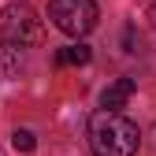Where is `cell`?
Instances as JSON below:
<instances>
[{
  "label": "cell",
  "mask_w": 156,
  "mask_h": 156,
  "mask_svg": "<svg viewBox=\"0 0 156 156\" xmlns=\"http://www.w3.org/2000/svg\"><path fill=\"white\" fill-rule=\"evenodd\" d=\"M138 145H141V130L123 112H93L89 115V149H93V156H134Z\"/></svg>",
  "instance_id": "6da1fadb"
},
{
  "label": "cell",
  "mask_w": 156,
  "mask_h": 156,
  "mask_svg": "<svg viewBox=\"0 0 156 156\" xmlns=\"http://www.w3.org/2000/svg\"><path fill=\"white\" fill-rule=\"evenodd\" d=\"M0 37L4 45H15V48H26V45H37L41 41V19L30 4H8L0 11Z\"/></svg>",
  "instance_id": "7a4b0ae2"
},
{
  "label": "cell",
  "mask_w": 156,
  "mask_h": 156,
  "mask_svg": "<svg viewBox=\"0 0 156 156\" xmlns=\"http://www.w3.org/2000/svg\"><path fill=\"white\" fill-rule=\"evenodd\" d=\"M97 4L93 0H52L48 4V19L56 30H63L67 37H86L97 26Z\"/></svg>",
  "instance_id": "3957f363"
},
{
  "label": "cell",
  "mask_w": 156,
  "mask_h": 156,
  "mask_svg": "<svg viewBox=\"0 0 156 156\" xmlns=\"http://www.w3.org/2000/svg\"><path fill=\"white\" fill-rule=\"evenodd\" d=\"M134 89H138L134 78H115V82L101 93V112H119V108H126V101L134 97Z\"/></svg>",
  "instance_id": "277c9868"
},
{
  "label": "cell",
  "mask_w": 156,
  "mask_h": 156,
  "mask_svg": "<svg viewBox=\"0 0 156 156\" xmlns=\"http://www.w3.org/2000/svg\"><path fill=\"white\" fill-rule=\"evenodd\" d=\"M93 60V52H89V45H67V48H60V52H56V63H60V67H86Z\"/></svg>",
  "instance_id": "5b68a950"
},
{
  "label": "cell",
  "mask_w": 156,
  "mask_h": 156,
  "mask_svg": "<svg viewBox=\"0 0 156 156\" xmlns=\"http://www.w3.org/2000/svg\"><path fill=\"white\" fill-rule=\"evenodd\" d=\"M19 67H23V48L0 45V71L4 74H19Z\"/></svg>",
  "instance_id": "8992f818"
},
{
  "label": "cell",
  "mask_w": 156,
  "mask_h": 156,
  "mask_svg": "<svg viewBox=\"0 0 156 156\" xmlns=\"http://www.w3.org/2000/svg\"><path fill=\"white\" fill-rule=\"evenodd\" d=\"M34 145H37V138H34L30 130H15L11 134V149L15 152H34Z\"/></svg>",
  "instance_id": "52a82bcc"
},
{
  "label": "cell",
  "mask_w": 156,
  "mask_h": 156,
  "mask_svg": "<svg viewBox=\"0 0 156 156\" xmlns=\"http://www.w3.org/2000/svg\"><path fill=\"white\" fill-rule=\"evenodd\" d=\"M126 52H138V34H134V26H126Z\"/></svg>",
  "instance_id": "ba28073f"
},
{
  "label": "cell",
  "mask_w": 156,
  "mask_h": 156,
  "mask_svg": "<svg viewBox=\"0 0 156 156\" xmlns=\"http://www.w3.org/2000/svg\"><path fill=\"white\" fill-rule=\"evenodd\" d=\"M149 19H152V26H156V0H152V8H149Z\"/></svg>",
  "instance_id": "9c48e42d"
}]
</instances>
